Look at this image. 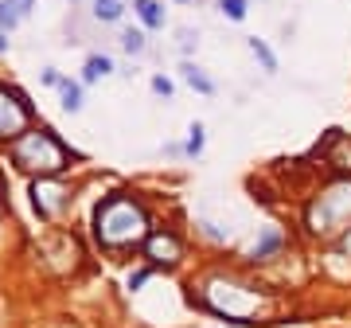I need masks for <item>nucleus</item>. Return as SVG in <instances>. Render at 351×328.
Instances as JSON below:
<instances>
[{
  "label": "nucleus",
  "instance_id": "obj_5",
  "mask_svg": "<svg viewBox=\"0 0 351 328\" xmlns=\"http://www.w3.org/2000/svg\"><path fill=\"white\" fill-rule=\"evenodd\" d=\"M32 126V110H27L24 94L0 86V141H16Z\"/></svg>",
  "mask_w": 351,
  "mask_h": 328
},
{
  "label": "nucleus",
  "instance_id": "obj_18",
  "mask_svg": "<svg viewBox=\"0 0 351 328\" xmlns=\"http://www.w3.org/2000/svg\"><path fill=\"white\" fill-rule=\"evenodd\" d=\"M20 20H24V16L16 12L12 0H0V32H16V27H20Z\"/></svg>",
  "mask_w": 351,
  "mask_h": 328
},
{
  "label": "nucleus",
  "instance_id": "obj_4",
  "mask_svg": "<svg viewBox=\"0 0 351 328\" xmlns=\"http://www.w3.org/2000/svg\"><path fill=\"white\" fill-rule=\"evenodd\" d=\"M203 305L211 313L226 316V320L246 325V320H254V316L262 313V293L239 278H207V285H203Z\"/></svg>",
  "mask_w": 351,
  "mask_h": 328
},
{
  "label": "nucleus",
  "instance_id": "obj_22",
  "mask_svg": "<svg viewBox=\"0 0 351 328\" xmlns=\"http://www.w3.org/2000/svg\"><path fill=\"white\" fill-rule=\"evenodd\" d=\"M59 82H63V75H59V71H51V67H47V71H43V86H55V90H59Z\"/></svg>",
  "mask_w": 351,
  "mask_h": 328
},
{
  "label": "nucleus",
  "instance_id": "obj_3",
  "mask_svg": "<svg viewBox=\"0 0 351 328\" xmlns=\"http://www.w3.org/2000/svg\"><path fill=\"white\" fill-rule=\"evenodd\" d=\"M12 164L32 176H59L71 164V152L51 129H27L12 141Z\"/></svg>",
  "mask_w": 351,
  "mask_h": 328
},
{
  "label": "nucleus",
  "instance_id": "obj_23",
  "mask_svg": "<svg viewBox=\"0 0 351 328\" xmlns=\"http://www.w3.org/2000/svg\"><path fill=\"white\" fill-rule=\"evenodd\" d=\"M16 4V12L20 16H32V8H36V0H12Z\"/></svg>",
  "mask_w": 351,
  "mask_h": 328
},
{
  "label": "nucleus",
  "instance_id": "obj_2",
  "mask_svg": "<svg viewBox=\"0 0 351 328\" xmlns=\"http://www.w3.org/2000/svg\"><path fill=\"white\" fill-rule=\"evenodd\" d=\"M304 227L320 242H332L351 231V176H339L313 196L304 207Z\"/></svg>",
  "mask_w": 351,
  "mask_h": 328
},
{
  "label": "nucleus",
  "instance_id": "obj_21",
  "mask_svg": "<svg viewBox=\"0 0 351 328\" xmlns=\"http://www.w3.org/2000/svg\"><path fill=\"white\" fill-rule=\"evenodd\" d=\"M152 90H156L160 98H172V82H168L164 75H156V78H152Z\"/></svg>",
  "mask_w": 351,
  "mask_h": 328
},
{
  "label": "nucleus",
  "instance_id": "obj_1",
  "mask_svg": "<svg viewBox=\"0 0 351 328\" xmlns=\"http://www.w3.org/2000/svg\"><path fill=\"white\" fill-rule=\"evenodd\" d=\"M152 231H149V211L145 203L133 200V196H110V200L98 207L94 215V239L98 246L106 250H129L145 242Z\"/></svg>",
  "mask_w": 351,
  "mask_h": 328
},
{
  "label": "nucleus",
  "instance_id": "obj_8",
  "mask_svg": "<svg viewBox=\"0 0 351 328\" xmlns=\"http://www.w3.org/2000/svg\"><path fill=\"white\" fill-rule=\"evenodd\" d=\"M133 12H137V20L145 27H152V32H156V27H164V20H168L160 0H133Z\"/></svg>",
  "mask_w": 351,
  "mask_h": 328
},
{
  "label": "nucleus",
  "instance_id": "obj_24",
  "mask_svg": "<svg viewBox=\"0 0 351 328\" xmlns=\"http://www.w3.org/2000/svg\"><path fill=\"white\" fill-rule=\"evenodd\" d=\"M0 55H8V32H0Z\"/></svg>",
  "mask_w": 351,
  "mask_h": 328
},
{
  "label": "nucleus",
  "instance_id": "obj_9",
  "mask_svg": "<svg viewBox=\"0 0 351 328\" xmlns=\"http://www.w3.org/2000/svg\"><path fill=\"white\" fill-rule=\"evenodd\" d=\"M180 75H184V82H188L191 90H199V94H215V78L203 71V67H195L191 59H184V67H180Z\"/></svg>",
  "mask_w": 351,
  "mask_h": 328
},
{
  "label": "nucleus",
  "instance_id": "obj_6",
  "mask_svg": "<svg viewBox=\"0 0 351 328\" xmlns=\"http://www.w3.org/2000/svg\"><path fill=\"white\" fill-rule=\"evenodd\" d=\"M32 203H36L39 219H59L71 207V191L55 176H36V184H32Z\"/></svg>",
  "mask_w": 351,
  "mask_h": 328
},
{
  "label": "nucleus",
  "instance_id": "obj_20",
  "mask_svg": "<svg viewBox=\"0 0 351 328\" xmlns=\"http://www.w3.org/2000/svg\"><path fill=\"white\" fill-rule=\"evenodd\" d=\"M176 36H180V51H184V55H191V51L199 47V36H195V32H191V27H180V32H176Z\"/></svg>",
  "mask_w": 351,
  "mask_h": 328
},
{
  "label": "nucleus",
  "instance_id": "obj_12",
  "mask_svg": "<svg viewBox=\"0 0 351 328\" xmlns=\"http://www.w3.org/2000/svg\"><path fill=\"white\" fill-rule=\"evenodd\" d=\"M117 43H121V51H125V55H133V59L149 51V39H145V32H141V27H125V32L117 36Z\"/></svg>",
  "mask_w": 351,
  "mask_h": 328
},
{
  "label": "nucleus",
  "instance_id": "obj_7",
  "mask_svg": "<svg viewBox=\"0 0 351 328\" xmlns=\"http://www.w3.org/2000/svg\"><path fill=\"white\" fill-rule=\"evenodd\" d=\"M145 258L152 266H176L184 258V242L176 239L172 231H152L149 239H145Z\"/></svg>",
  "mask_w": 351,
  "mask_h": 328
},
{
  "label": "nucleus",
  "instance_id": "obj_25",
  "mask_svg": "<svg viewBox=\"0 0 351 328\" xmlns=\"http://www.w3.org/2000/svg\"><path fill=\"white\" fill-rule=\"evenodd\" d=\"M176 4H188V0H176Z\"/></svg>",
  "mask_w": 351,
  "mask_h": 328
},
{
  "label": "nucleus",
  "instance_id": "obj_19",
  "mask_svg": "<svg viewBox=\"0 0 351 328\" xmlns=\"http://www.w3.org/2000/svg\"><path fill=\"white\" fill-rule=\"evenodd\" d=\"M203 152V126L195 121V126L188 129V145H184V156H199Z\"/></svg>",
  "mask_w": 351,
  "mask_h": 328
},
{
  "label": "nucleus",
  "instance_id": "obj_17",
  "mask_svg": "<svg viewBox=\"0 0 351 328\" xmlns=\"http://www.w3.org/2000/svg\"><path fill=\"white\" fill-rule=\"evenodd\" d=\"M215 8H219L226 20H246V8H250V0H215Z\"/></svg>",
  "mask_w": 351,
  "mask_h": 328
},
{
  "label": "nucleus",
  "instance_id": "obj_10",
  "mask_svg": "<svg viewBox=\"0 0 351 328\" xmlns=\"http://www.w3.org/2000/svg\"><path fill=\"white\" fill-rule=\"evenodd\" d=\"M90 16H94L98 24H117V20L125 16V4H121V0H90Z\"/></svg>",
  "mask_w": 351,
  "mask_h": 328
},
{
  "label": "nucleus",
  "instance_id": "obj_16",
  "mask_svg": "<svg viewBox=\"0 0 351 328\" xmlns=\"http://www.w3.org/2000/svg\"><path fill=\"white\" fill-rule=\"evenodd\" d=\"M246 47H250V55H254V59H258V63H262L265 71L274 75V71H277V59H274V51L265 47V43H262L258 36H254V39H246Z\"/></svg>",
  "mask_w": 351,
  "mask_h": 328
},
{
  "label": "nucleus",
  "instance_id": "obj_14",
  "mask_svg": "<svg viewBox=\"0 0 351 328\" xmlns=\"http://www.w3.org/2000/svg\"><path fill=\"white\" fill-rule=\"evenodd\" d=\"M59 98H63L66 114H78V110H82V86H78V82H71V78H63V82H59Z\"/></svg>",
  "mask_w": 351,
  "mask_h": 328
},
{
  "label": "nucleus",
  "instance_id": "obj_15",
  "mask_svg": "<svg viewBox=\"0 0 351 328\" xmlns=\"http://www.w3.org/2000/svg\"><path fill=\"white\" fill-rule=\"evenodd\" d=\"M277 250H281V235H277V231H265L262 239L254 242L250 258H269V254H277Z\"/></svg>",
  "mask_w": 351,
  "mask_h": 328
},
{
  "label": "nucleus",
  "instance_id": "obj_11",
  "mask_svg": "<svg viewBox=\"0 0 351 328\" xmlns=\"http://www.w3.org/2000/svg\"><path fill=\"white\" fill-rule=\"evenodd\" d=\"M328 161L336 164L339 172H351V137L336 133V137H332V149H328Z\"/></svg>",
  "mask_w": 351,
  "mask_h": 328
},
{
  "label": "nucleus",
  "instance_id": "obj_13",
  "mask_svg": "<svg viewBox=\"0 0 351 328\" xmlns=\"http://www.w3.org/2000/svg\"><path fill=\"white\" fill-rule=\"evenodd\" d=\"M106 75H113V59L110 55H90L86 67H82V82H98Z\"/></svg>",
  "mask_w": 351,
  "mask_h": 328
}]
</instances>
